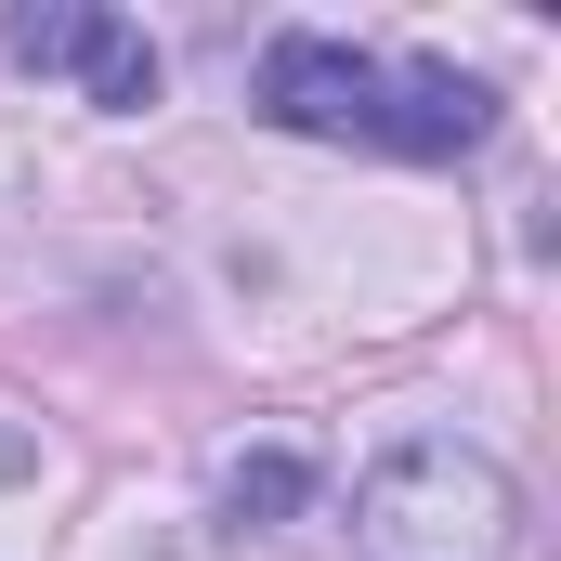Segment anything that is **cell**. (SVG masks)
Listing matches in <instances>:
<instances>
[{"label":"cell","mask_w":561,"mask_h":561,"mask_svg":"<svg viewBox=\"0 0 561 561\" xmlns=\"http://www.w3.org/2000/svg\"><path fill=\"white\" fill-rule=\"evenodd\" d=\"M510 536H523V483L457 431H405L353 483V549L366 561H510Z\"/></svg>","instance_id":"1"},{"label":"cell","mask_w":561,"mask_h":561,"mask_svg":"<svg viewBox=\"0 0 561 561\" xmlns=\"http://www.w3.org/2000/svg\"><path fill=\"white\" fill-rule=\"evenodd\" d=\"M0 39H13V66H66L92 105H157V53H144L118 13H79V0H26Z\"/></svg>","instance_id":"3"},{"label":"cell","mask_w":561,"mask_h":561,"mask_svg":"<svg viewBox=\"0 0 561 561\" xmlns=\"http://www.w3.org/2000/svg\"><path fill=\"white\" fill-rule=\"evenodd\" d=\"M300 496H313V470H300V457H236V470H222V510H236L249 536H262V523H287Z\"/></svg>","instance_id":"5"},{"label":"cell","mask_w":561,"mask_h":561,"mask_svg":"<svg viewBox=\"0 0 561 561\" xmlns=\"http://www.w3.org/2000/svg\"><path fill=\"white\" fill-rule=\"evenodd\" d=\"M262 118L275 131H313V144H379L392 157V66H366L353 39H275L262 53Z\"/></svg>","instance_id":"2"},{"label":"cell","mask_w":561,"mask_h":561,"mask_svg":"<svg viewBox=\"0 0 561 561\" xmlns=\"http://www.w3.org/2000/svg\"><path fill=\"white\" fill-rule=\"evenodd\" d=\"M496 131V92L457 66H392V157H470Z\"/></svg>","instance_id":"4"}]
</instances>
